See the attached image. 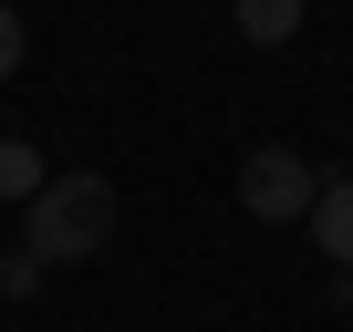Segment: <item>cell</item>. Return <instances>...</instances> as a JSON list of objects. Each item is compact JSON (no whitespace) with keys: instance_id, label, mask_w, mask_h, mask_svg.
Listing matches in <instances>:
<instances>
[{"instance_id":"1","label":"cell","mask_w":353,"mask_h":332,"mask_svg":"<svg viewBox=\"0 0 353 332\" xmlns=\"http://www.w3.org/2000/svg\"><path fill=\"white\" fill-rule=\"evenodd\" d=\"M114 239V187L94 177V166H73V177H52L32 208H21V249L42 260V270H73V260H94Z\"/></svg>"},{"instance_id":"2","label":"cell","mask_w":353,"mask_h":332,"mask_svg":"<svg viewBox=\"0 0 353 332\" xmlns=\"http://www.w3.org/2000/svg\"><path fill=\"white\" fill-rule=\"evenodd\" d=\"M312 198H322V177H312L291 145H260V156L239 166V208H250V218H312Z\"/></svg>"},{"instance_id":"3","label":"cell","mask_w":353,"mask_h":332,"mask_svg":"<svg viewBox=\"0 0 353 332\" xmlns=\"http://www.w3.org/2000/svg\"><path fill=\"white\" fill-rule=\"evenodd\" d=\"M312 239H322V260H332V270H353V177L312 198Z\"/></svg>"},{"instance_id":"4","label":"cell","mask_w":353,"mask_h":332,"mask_svg":"<svg viewBox=\"0 0 353 332\" xmlns=\"http://www.w3.org/2000/svg\"><path fill=\"white\" fill-rule=\"evenodd\" d=\"M229 21L270 52V42H291V32H301V0H229Z\"/></svg>"},{"instance_id":"5","label":"cell","mask_w":353,"mask_h":332,"mask_svg":"<svg viewBox=\"0 0 353 332\" xmlns=\"http://www.w3.org/2000/svg\"><path fill=\"white\" fill-rule=\"evenodd\" d=\"M42 187H52V177H42V156H32L21 135H0V198H21V208H32Z\"/></svg>"},{"instance_id":"6","label":"cell","mask_w":353,"mask_h":332,"mask_svg":"<svg viewBox=\"0 0 353 332\" xmlns=\"http://www.w3.org/2000/svg\"><path fill=\"white\" fill-rule=\"evenodd\" d=\"M42 280H52V270H42V260H32V249H0V301H32V291H42Z\"/></svg>"},{"instance_id":"7","label":"cell","mask_w":353,"mask_h":332,"mask_svg":"<svg viewBox=\"0 0 353 332\" xmlns=\"http://www.w3.org/2000/svg\"><path fill=\"white\" fill-rule=\"evenodd\" d=\"M21 52H32V32H21V11H11V0H0V83L21 73Z\"/></svg>"}]
</instances>
